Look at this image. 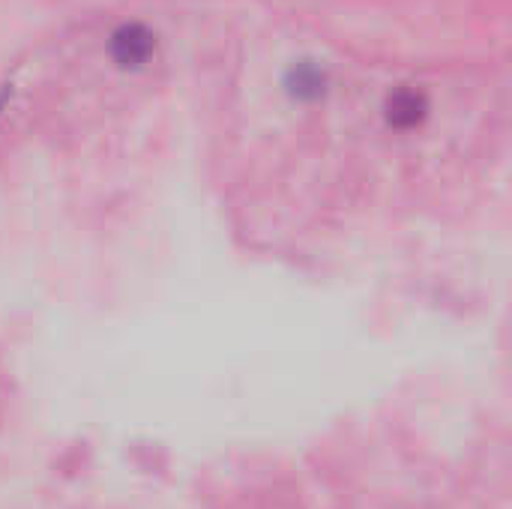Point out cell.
Masks as SVG:
<instances>
[{
    "label": "cell",
    "mask_w": 512,
    "mask_h": 509,
    "mask_svg": "<svg viewBox=\"0 0 512 509\" xmlns=\"http://www.w3.org/2000/svg\"><path fill=\"white\" fill-rule=\"evenodd\" d=\"M156 51V36L138 24V21H129V24H120L114 33H111V57L120 63V66H141L150 60V54Z\"/></svg>",
    "instance_id": "obj_1"
},
{
    "label": "cell",
    "mask_w": 512,
    "mask_h": 509,
    "mask_svg": "<svg viewBox=\"0 0 512 509\" xmlns=\"http://www.w3.org/2000/svg\"><path fill=\"white\" fill-rule=\"evenodd\" d=\"M426 114H429V99L414 87H399L396 93L387 96V120L396 129H414L426 120Z\"/></svg>",
    "instance_id": "obj_2"
},
{
    "label": "cell",
    "mask_w": 512,
    "mask_h": 509,
    "mask_svg": "<svg viewBox=\"0 0 512 509\" xmlns=\"http://www.w3.org/2000/svg\"><path fill=\"white\" fill-rule=\"evenodd\" d=\"M288 87L300 99H318L327 87V75L315 63H297L288 75Z\"/></svg>",
    "instance_id": "obj_3"
}]
</instances>
